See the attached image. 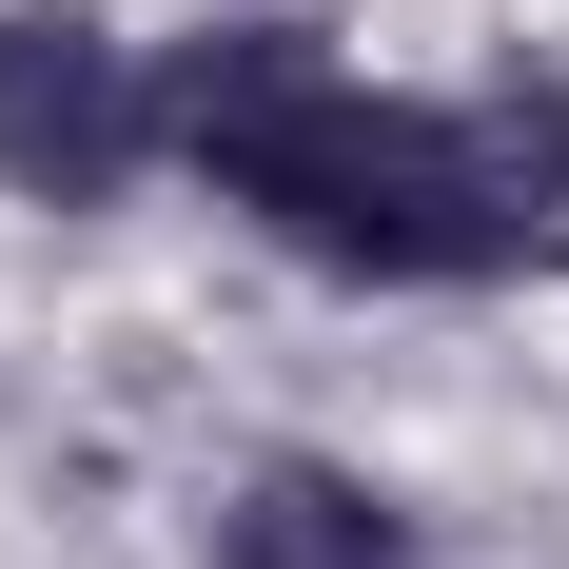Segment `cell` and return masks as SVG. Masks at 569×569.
Instances as JSON below:
<instances>
[{
    "label": "cell",
    "instance_id": "6da1fadb",
    "mask_svg": "<svg viewBox=\"0 0 569 569\" xmlns=\"http://www.w3.org/2000/svg\"><path fill=\"white\" fill-rule=\"evenodd\" d=\"M158 138H177V197H217L315 295H511L491 276V177H471V79H373L315 0L177 20Z\"/></svg>",
    "mask_w": 569,
    "mask_h": 569
},
{
    "label": "cell",
    "instance_id": "7a4b0ae2",
    "mask_svg": "<svg viewBox=\"0 0 569 569\" xmlns=\"http://www.w3.org/2000/svg\"><path fill=\"white\" fill-rule=\"evenodd\" d=\"M158 177H177L158 40L99 0H0V197L20 217H138Z\"/></svg>",
    "mask_w": 569,
    "mask_h": 569
},
{
    "label": "cell",
    "instance_id": "3957f363",
    "mask_svg": "<svg viewBox=\"0 0 569 569\" xmlns=\"http://www.w3.org/2000/svg\"><path fill=\"white\" fill-rule=\"evenodd\" d=\"M197 569H432V511H412L373 452L256 432V452L197 471Z\"/></svg>",
    "mask_w": 569,
    "mask_h": 569
}]
</instances>
